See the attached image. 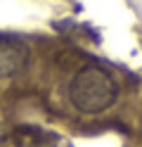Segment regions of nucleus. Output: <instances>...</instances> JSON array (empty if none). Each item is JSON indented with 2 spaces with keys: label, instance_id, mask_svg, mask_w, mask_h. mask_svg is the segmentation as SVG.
<instances>
[{
  "label": "nucleus",
  "instance_id": "1",
  "mask_svg": "<svg viewBox=\"0 0 142 147\" xmlns=\"http://www.w3.org/2000/svg\"><path fill=\"white\" fill-rule=\"evenodd\" d=\"M116 83L104 69L88 67L71 78L69 100L83 114H100L116 102Z\"/></svg>",
  "mask_w": 142,
  "mask_h": 147
},
{
  "label": "nucleus",
  "instance_id": "2",
  "mask_svg": "<svg viewBox=\"0 0 142 147\" xmlns=\"http://www.w3.org/2000/svg\"><path fill=\"white\" fill-rule=\"evenodd\" d=\"M28 62V48L17 36L0 33V81H7L24 71Z\"/></svg>",
  "mask_w": 142,
  "mask_h": 147
}]
</instances>
